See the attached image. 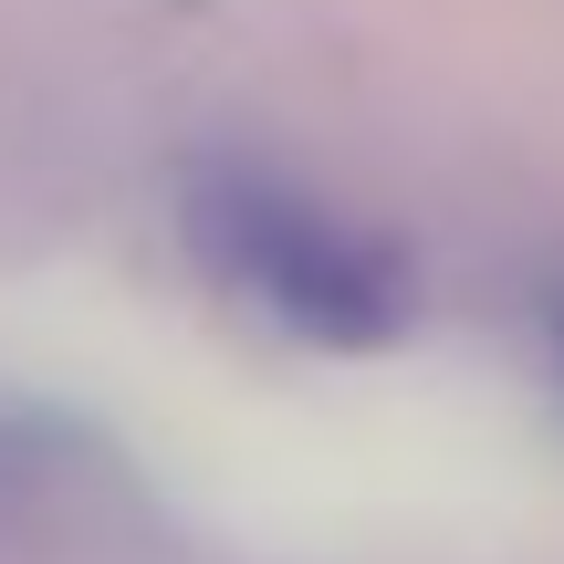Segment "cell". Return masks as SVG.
I'll use <instances>...</instances> for the list:
<instances>
[{"label": "cell", "instance_id": "1", "mask_svg": "<svg viewBox=\"0 0 564 564\" xmlns=\"http://www.w3.org/2000/svg\"><path fill=\"white\" fill-rule=\"evenodd\" d=\"M188 241L230 293L272 303L314 345H387L408 324V272L387 241L345 230L335 209L293 199L282 178H199L188 188Z\"/></svg>", "mask_w": 564, "mask_h": 564}, {"label": "cell", "instance_id": "2", "mask_svg": "<svg viewBox=\"0 0 564 564\" xmlns=\"http://www.w3.org/2000/svg\"><path fill=\"white\" fill-rule=\"evenodd\" d=\"M554 335H564V324H554Z\"/></svg>", "mask_w": 564, "mask_h": 564}]
</instances>
